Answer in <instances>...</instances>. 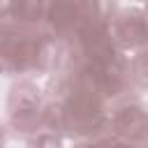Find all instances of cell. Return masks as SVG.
I'll use <instances>...</instances> for the list:
<instances>
[{
  "label": "cell",
  "mask_w": 148,
  "mask_h": 148,
  "mask_svg": "<svg viewBox=\"0 0 148 148\" xmlns=\"http://www.w3.org/2000/svg\"><path fill=\"white\" fill-rule=\"evenodd\" d=\"M118 32H120V37H123L125 42L134 44V42H141V39H143L146 28H143V23L136 21V18H125V21H120Z\"/></svg>",
  "instance_id": "obj_3"
},
{
  "label": "cell",
  "mask_w": 148,
  "mask_h": 148,
  "mask_svg": "<svg viewBox=\"0 0 148 148\" xmlns=\"http://www.w3.org/2000/svg\"><path fill=\"white\" fill-rule=\"evenodd\" d=\"M39 12V0H21V14L23 16H35Z\"/></svg>",
  "instance_id": "obj_4"
},
{
  "label": "cell",
  "mask_w": 148,
  "mask_h": 148,
  "mask_svg": "<svg viewBox=\"0 0 148 148\" xmlns=\"http://www.w3.org/2000/svg\"><path fill=\"white\" fill-rule=\"evenodd\" d=\"M76 16H81L79 5H74V2H69V0H58V2L53 5V9H51V18H53V23H56L58 28L72 25V23L76 21Z\"/></svg>",
  "instance_id": "obj_2"
},
{
  "label": "cell",
  "mask_w": 148,
  "mask_h": 148,
  "mask_svg": "<svg viewBox=\"0 0 148 148\" xmlns=\"http://www.w3.org/2000/svg\"><path fill=\"white\" fill-rule=\"evenodd\" d=\"M116 125H118V130H120L123 134H127V136H132V139H141V136H146V132H148V118H146L139 109H125V111L118 116Z\"/></svg>",
  "instance_id": "obj_1"
}]
</instances>
